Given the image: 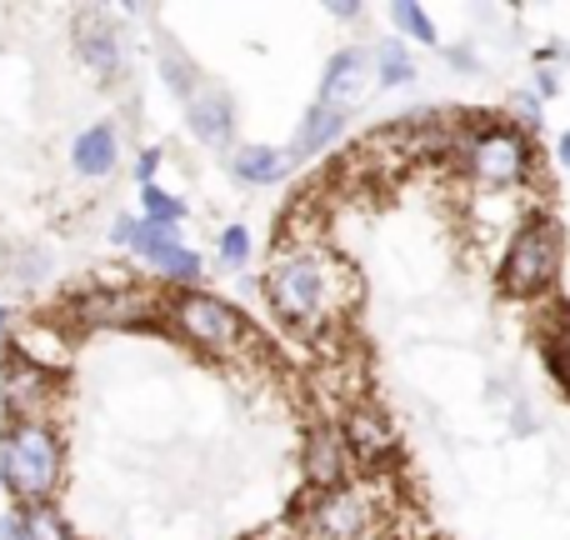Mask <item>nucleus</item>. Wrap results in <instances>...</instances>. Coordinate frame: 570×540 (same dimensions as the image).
<instances>
[{
  "label": "nucleus",
  "instance_id": "nucleus-32",
  "mask_svg": "<svg viewBox=\"0 0 570 540\" xmlns=\"http://www.w3.org/2000/svg\"><path fill=\"white\" fill-rule=\"evenodd\" d=\"M556 156H561V166L570 170V130H566V136H561V140H556Z\"/></svg>",
  "mask_w": 570,
  "mask_h": 540
},
{
  "label": "nucleus",
  "instance_id": "nucleus-14",
  "mask_svg": "<svg viewBox=\"0 0 570 540\" xmlns=\"http://www.w3.org/2000/svg\"><path fill=\"white\" fill-rule=\"evenodd\" d=\"M186 126L200 146H230V136H236V100L226 90H200L186 106Z\"/></svg>",
  "mask_w": 570,
  "mask_h": 540
},
{
  "label": "nucleus",
  "instance_id": "nucleus-24",
  "mask_svg": "<svg viewBox=\"0 0 570 540\" xmlns=\"http://www.w3.org/2000/svg\"><path fill=\"white\" fill-rule=\"evenodd\" d=\"M216 251H220V266L240 271L250 261V230L246 226H226L220 230V240H216Z\"/></svg>",
  "mask_w": 570,
  "mask_h": 540
},
{
  "label": "nucleus",
  "instance_id": "nucleus-17",
  "mask_svg": "<svg viewBox=\"0 0 570 540\" xmlns=\"http://www.w3.org/2000/svg\"><path fill=\"white\" fill-rule=\"evenodd\" d=\"M341 130H345V110L315 100V106L301 116V126H295L291 160H311V156H321V150H331L335 140H341Z\"/></svg>",
  "mask_w": 570,
  "mask_h": 540
},
{
  "label": "nucleus",
  "instance_id": "nucleus-29",
  "mask_svg": "<svg viewBox=\"0 0 570 540\" xmlns=\"http://www.w3.org/2000/svg\"><path fill=\"white\" fill-rule=\"evenodd\" d=\"M0 540H26V526H20V516H0Z\"/></svg>",
  "mask_w": 570,
  "mask_h": 540
},
{
  "label": "nucleus",
  "instance_id": "nucleus-30",
  "mask_svg": "<svg viewBox=\"0 0 570 540\" xmlns=\"http://www.w3.org/2000/svg\"><path fill=\"white\" fill-rule=\"evenodd\" d=\"M535 90H541V96H556V90H561V80H556V70H541V76H535Z\"/></svg>",
  "mask_w": 570,
  "mask_h": 540
},
{
  "label": "nucleus",
  "instance_id": "nucleus-9",
  "mask_svg": "<svg viewBox=\"0 0 570 540\" xmlns=\"http://www.w3.org/2000/svg\"><path fill=\"white\" fill-rule=\"evenodd\" d=\"M70 30H76V56L86 60L100 80L126 76V30L116 26V16H110V10L86 6Z\"/></svg>",
  "mask_w": 570,
  "mask_h": 540
},
{
  "label": "nucleus",
  "instance_id": "nucleus-15",
  "mask_svg": "<svg viewBox=\"0 0 570 540\" xmlns=\"http://www.w3.org/2000/svg\"><path fill=\"white\" fill-rule=\"evenodd\" d=\"M70 166L86 180H106L110 170L120 166V130L116 126H86L76 140H70Z\"/></svg>",
  "mask_w": 570,
  "mask_h": 540
},
{
  "label": "nucleus",
  "instance_id": "nucleus-7",
  "mask_svg": "<svg viewBox=\"0 0 570 540\" xmlns=\"http://www.w3.org/2000/svg\"><path fill=\"white\" fill-rule=\"evenodd\" d=\"M291 516L305 526L311 540H361L365 526H371V505L351 485H341V491H305Z\"/></svg>",
  "mask_w": 570,
  "mask_h": 540
},
{
  "label": "nucleus",
  "instance_id": "nucleus-1",
  "mask_svg": "<svg viewBox=\"0 0 570 540\" xmlns=\"http://www.w3.org/2000/svg\"><path fill=\"white\" fill-rule=\"evenodd\" d=\"M261 291H266L271 311H276L291 331L321 335L325 325L341 321V315L355 305L361 281H355V271L345 266L341 256H331L325 246H305V251H281V256L271 261Z\"/></svg>",
  "mask_w": 570,
  "mask_h": 540
},
{
  "label": "nucleus",
  "instance_id": "nucleus-26",
  "mask_svg": "<svg viewBox=\"0 0 570 540\" xmlns=\"http://www.w3.org/2000/svg\"><path fill=\"white\" fill-rule=\"evenodd\" d=\"M511 110L521 116V126H535V130H541V100H535L531 90H521V96L511 100Z\"/></svg>",
  "mask_w": 570,
  "mask_h": 540
},
{
  "label": "nucleus",
  "instance_id": "nucleus-27",
  "mask_svg": "<svg viewBox=\"0 0 570 540\" xmlns=\"http://www.w3.org/2000/svg\"><path fill=\"white\" fill-rule=\"evenodd\" d=\"M160 160H166V156H160L156 146H150V150H140V160H136V180H140V186H156V170H160Z\"/></svg>",
  "mask_w": 570,
  "mask_h": 540
},
{
  "label": "nucleus",
  "instance_id": "nucleus-8",
  "mask_svg": "<svg viewBox=\"0 0 570 540\" xmlns=\"http://www.w3.org/2000/svg\"><path fill=\"white\" fill-rule=\"evenodd\" d=\"M156 321V295L140 291L130 281L96 285V291L76 295V325H100V331H130V325Z\"/></svg>",
  "mask_w": 570,
  "mask_h": 540
},
{
  "label": "nucleus",
  "instance_id": "nucleus-22",
  "mask_svg": "<svg viewBox=\"0 0 570 540\" xmlns=\"http://www.w3.org/2000/svg\"><path fill=\"white\" fill-rule=\"evenodd\" d=\"M20 526H26V540H76L66 526V516L50 511V505H26V511H20Z\"/></svg>",
  "mask_w": 570,
  "mask_h": 540
},
{
  "label": "nucleus",
  "instance_id": "nucleus-5",
  "mask_svg": "<svg viewBox=\"0 0 570 540\" xmlns=\"http://www.w3.org/2000/svg\"><path fill=\"white\" fill-rule=\"evenodd\" d=\"M110 240H116V246H126V251H136V256L146 261L160 281L180 285V291H196L200 271H206L200 251H190L186 240L176 236V226H156V220H146V216H140V220L120 216L116 226H110Z\"/></svg>",
  "mask_w": 570,
  "mask_h": 540
},
{
  "label": "nucleus",
  "instance_id": "nucleus-33",
  "mask_svg": "<svg viewBox=\"0 0 570 540\" xmlns=\"http://www.w3.org/2000/svg\"><path fill=\"white\" fill-rule=\"evenodd\" d=\"M0 491H6V471H0Z\"/></svg>",
  "mask_w": 570,
  "mask_h": 540
},
{
  "label": "nucleus",
  "instance_id": "nucleus-23",
  "mask_svg": "<svg viewBox=\"0 0 570 540\" xmlns=\"http://www.w3.org/2000/svg\"><path fill=\"white\" fill-rule=\"evenodd\" d=\"M140 210H146V220H156V226H180V220H186V200H176L160 186H140Z\"/></svg>",
  "mask_w": 570,
  "mask_h": 540
},
{
  "label": "nucleus",
  "instance_id": "nucleus-25",
  "mask_svg": "<svg viewBox=\"0 0 570 540\" xmlns=\"http://www.w3.org/2000/svg\"><path fill=\"white\" fill-rule=\"evenodd\" d=\"M46 251H26L20 256V266H16V281H26V285H36V281H46Z\"/></svg>",
  "mask_w": 570,
  "mask_h": 540
},
{
  "label": "nucleus",
  "instance_id": "nucleus-10",
  "mask_svg": "<svg viewBox=\"0 0 570 540\" xmlns=\"http://www.w3.org/2000/svg\"><path fill=\"white\" fill-rule=\"evenodd\" d=\"M341 441H345V451H351V461L365 465V471H385V465L395 461V451H401L391 421H385L375 405H351V411L341 415Z\"/></svg>",
  "mask_w": 570,
  "mask_h": 540
},
{
  "label": "nucleus",
  "instance_id": "nucleus-20",
  "mask_svg": "<svg viewBox=\"0 0 570 540\" xmlns=\"http://www.w3.org/2000/svg\"><path fill=\"white\" fill-rule=\"evenodd\" d=\"M391 26L401 30L405 40H415V46H441V36H435V20L425 6H415V0H395L391 6Z\"/></svg>",
  "mask_w": 570,
  "mask_h": 540
},
{
  "label": "nucleus",
  "instance_id": "nucleus-18",
  "mask_svg": "<svg viewBox=\"0 0 570 540\" xmlns=\"http://www.w3.org/2000/svg\"><path fill=\"white\" fill-rule=\"evenodd\" d=\"M291 170V150L276 146H236L230 150V176L246 180V186H276Z\"/></svg>",
  "mask_w": 570,
  "mask_h": 540
},
{
  "label": "nucleus",
  "instance_id": "nucleus-31",
  "mask_svg": "<svg viewBox=\"0 0 570 540\" xmlns=\"http://www.w3.org/2000/svg\"><path fill=\"white\" fill-rule=\"evenodd\" d=\"M451 66H461V70H475V56H471V50H451Z\"/></svg>",
  "mask_w": 570,
  "mask_h": 540
},
{
  "label": "nucleus",
  "instance_id": "nucleus-6",
  "mask_svg": "<svg viewBox=\"0 0 570 540\" xmlns=\"http://www.w3.org/2000/svg\"><path fill=\"white\" fill-rule=\"evenodd\" d=\"M461 156H465V170H471L485 190H521L525 180L535 176L531 140L511 126H481L461 146Z\"/></svg>",
  "mask_w": 570,
  "mask_h": 540
},
{
  "label": "nucleus",
  "instance_id": "nucleus-12",
  "mask_svg": "<svg viewBox=\"0 0 570 540\" xmlns=\"http://www.w3.org/2000/svg\"><path fill=\"white\" fill-rule=\"evenodd\" d=\"M371 80H375V66H371V50H361V46H345V50H335L331 60H325V76H321V106H335V110H351L355 100L371 90Z\"/></svg>",
  "mask_w": 570,
  "mask_h": 540
},
{
  "label": "nucleus",
  "instance_id": "nucleus-21",
  "mask_svg": "<svg viewBox=\"0 0 570 540\" xmlns=\"http://www.w3.org/2000/svg\"><path fill=\"white\" fill-rule=\"evenodd\" d=\"M160 80H166V90H170V96H180L186 106L200 96V76H196V66H190V60L180 56L176 46L160 50Z\"/></svg>",
  "mask_w": 570,
  "mask_h": 540
},
{
  "label": "nucleus",
  "instance_id": "nucleus-28",
  "mask_svg": "<svg viewBox=\"0 0 570 540\" xmlns=\"http://www.w3.org/2000/svg\"><path fill=\"white\" fill-rule=\"evenodd\" d=\"M325 10H331L335 20H361L365 16V6H355V0H335V6H325Z\"/></svg>",
  "mask_w": 570,
  "mask_h": 540
},
{
  "label": "nucleus",
  "instance_id": "nucleus-4",
  "mask_svg": "<svg viewBox=\"0 0 570 540\" xmlns=\"http://www.w3.org/2000/svg\"><path fill=\"white\" fill-rule=\"evenodd\" d=\"M0 471L20 505H46L60 485V441L50 421H10L0 435Z\"/></svg>",
  "mask_w": 570,
  "mask_h": 540
},
{
  "label": "nucleus",
  "instance_id": "nucleus-19",
  "mask_svg": "<svg viewBox=\"0 0 570 540\" xmlns=\"http://www.w3.org/2000/svg\"><path fill=\"white\" fill-rule=\"evenodd\" d=\"M371 66H375V86H381V90H401V86H411V80L421 76V70H415L411 46H405L401 36L381 40V46L371 50Z\"/></svg>",
  "mask_w": 570,
  "mask_h": 540
},
{
  "label": "nucleus",
  "instance_id": "nucleus-3",
  "mask_svg": "<svg viewBox=\"0 0 570 540\" xmlns=\"http://www.w3.org/2000/svg\"><path fill=\"white\" fill-rule=\"evenodd\" d=\"M166 321H170V331H176L186 345H196V351L236 361V355H246V345H250V351L266 355V341L246 325V315L210 291H180L176 301L166 305Z\"/></svg>",
  "mask_w": 570,
  "mask_h": 540
},
{
  "label": "nucleus",
  "instance_id": "nucleus-2",
  "mask_svg": "<svg viewBox=\"0 0 570 540\" xmlns=\"http://www.w3.org/2000/svg\"><path fill=\"white\" fill-rule=\"evenodd\" d=\"M561 256H566L561 226L551 216H525L511 230V240H505V256L495 266V285L511 301H541L556 285V275H561Z\"/></svg>",
  "mask_w": 570,
  "mask_h": 540
},
{
  "label": "nucleus",
  "instance_id": "nucleus-16",
  "mask_svg": "<svg viewBox=\"0 0 570 540\" xmlns=\"http://www.w3.org/2000/svg\"><path fill=\"white\" fill-rule=\"evenodd\" d=\"M6 351H16V355H26V361H36L40 371H60V365L70 361V335L56 331L50 321H26L16 341H6Z\"/></svg>",
  "mask_w": 570,
  "mask_h": 540
},
{
  "label": "nucleus",
  "instance_id": "nucleus-13",
  "mask_svg": "<svg viewBox=\"0 0 570 540\" xmlns=\"http://www.w3.org/2000/svg\"><path fill=\"white\" fill-rule=\"evenodd\" d=\"M305 481H311V491H341L351 481V451H345L335 425H315L305 435Z\"/></svg>",
  "mask_w": 570,
  "mask_h": 540
},
{
  "label": "nucleus",
  "instance_id": "nucleus-11",
  "mask_svg": "<svg viewBox=\"0 0 570 540\" xmlns=\"http://www.w3.org/2000/svg\"><path fill=\"white\" fill-rule=\"evenodd\" d=\"M0 395H6L10 421H46V405L56 395V375L40 371L36 361L6 351V375H0Z\"/></svg>",
  "mask_w": 570,
  "mask_h": 540
}]
</instances>
